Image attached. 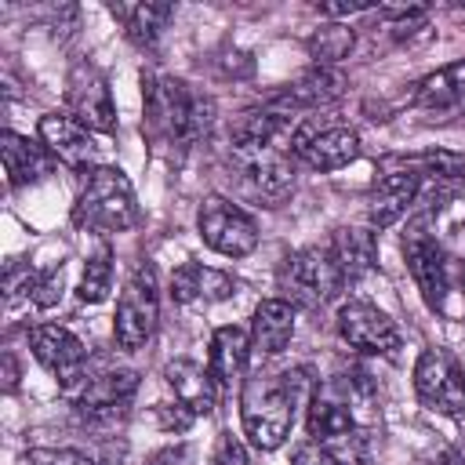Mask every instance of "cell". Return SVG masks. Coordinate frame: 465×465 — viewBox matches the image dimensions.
<instances>
[{"mask_svg": "<svg viewBox=\"0 0 465 465\" xmlns=\"http://www.w3.org/2000/svg\"><path fill=\"white\" fill-rule=\"evenodd\" d=\"M142 98H145L142 124L153 142H171L189 149L193 142L207 138L214 120V102L207 94L185 91V84L167 73H142Z\"/></svg>", "mask_w": 465, "mask_h": 465, "instance_id": "6da1fadb", "label": "cell"}, {"mask_svg": "<svg viewBox=\"0 0 465 465\" xmlns=\"http://www.w3.org/2000/svg\"><path fill=\"white\" fill-rule=\"evenodd\" d=\"M302 374L287 371V374H272V371H258L254 378L243 381L240 389V421L247 440L258 450H276L294 425V407H298V381Z\"/></svg>", "mask_w": 465, "mask_h": 465, "instance_id": "7a4b0ae2", "label": "cell"}, {"mask_svg": "<svg viewBox=\"0 0 465 465\" xmlns=\"http://www.w3.org/2000/svg\"><path fill=\"white\" fill-rule=\"evenodd\" d=\"M73 222L91 232H127L138 222V203L120 167H94L73 203Z\"/></svg>", "mask_w": 465, "mask_h": 465, "instance_id": "3957f363", "label": "cell"}, {"mask_svg": "<svg viewBox=\"0 0 465 465\" xmlns=\"http://www.w3.org/2000/svg\"><path fill=\"white\" fill-rule=\"evenodd\" d=\"M280 291L287 294L283 302L291 305H302V309H316V305H327L341 287L345 280L338 276L327 247H302L294 254H287L280 262Z\"/></svg>", "mask_w": 465, "mask_h": 465, "instance_id": "277c9868", "label": "cell"}, {"mask_svg": "<svg viewBox=\"0 0 465 465\" xmlns=\"http://www.w3.org/2000/svg\"><path fill=\"white\" fill-rule=\"evenodd\" d=\"M160 320V294H156V272L149 262H138L120 291L116 302V323H113V338L124 352L142 349Z\"/></svg>", "mask_w": 465, "mask_h": 465, "instance_id": "5b68a950", "label": "cell"}, {"mask_svg": "<svg viewBox=\"0 0 465 465\" xmlns=\"http://www.w3.org/2000/svg\"><path fill=\"white\" fill-rule=\"evenodd\" d=\"M309 436L323 443L341 465H363L367 461V432L349 418V411L334 396H312L309 403Z\"/></svg>", "mask_w": 465, "mask_h": 465, "instance_id": "8992f818", "label": "cell"}, {"mask_svg": "<svg viewBox=\"0 0 465 465\" xmlns=\"http://www.w3.org/2000/svg\"><path fill=\"white\" fill-rule=\"evenodd\" d=\"M414 392L429 411L461 414L465 411V371L447 349H421L414 363Z\"/></svg>", "mask_w": 465, "mask_h": 465, "instance_id": "52a82bcc", "label": "cell"}, {"mask_svg": "<svg viewBox=\"0 0 465 465\" xmlns=\"http://www.w3.org/2000/svg\"><path fill=\"white\" fill-rule=\"evenodd\" d=\"M196 225H200L203 243L211 251L225 254V258H247L258 247V225H254V218L243 207H236V203H229L222 196H207L203 200Z\"/></svg>", "mask_w": 465, "mask_h": 465, "instance_id": "ba28073f", "label": "cell"}, {"mask_svg": "<svg viewBox=\"0 0 465 465\" xmlns=\"http://www.w3.org/2000/svg\"><path fill=\"white\" fill-rule=\"evenodd\" d=\"M240 178L254 200L265 207H280L294 189V167L283 149H232Z\"/></svg>", "mask_w": 465, "mask_h": 465, "instance_id": "9c48e42d", "label": "cell"}, {"mask_svg": "<svg viewBox=\"0 0 465 465\" xmlns=\"http://www.w3.org/2000/svg\"><path fill=\"white\" fill-rule=\"evenodd\" d=\"M338 334L345 338V345L374 356H385L400 345V327L389 320V312L363 298H352L338 309Z\"/></svg>", "mask_w": 465, "mask_h": 465, "instance_id": "30bf717a", "label": "cell"}, {"mask_svg": "<svg viewBox=\"0 0 465 465\" xmlns=\"http://www.w3.org/2000/svg\"><path fill=\"white\" fill-rule=\"evenodd\" d=\"M65 98H69V113L73 120H80L87 131H116V105H113V94H109V84L105 76L94 69V65H73L69 73V84H65Z\"/></svg>", "mask_w": 465, "mask_h": 465, "instance_id": "8fae6325", "label": "cell"}, {"mask_svg": "<svg viewBox=\"0 0 465 465\" xmlns=\"http://www.w3.org/2000/svg\"><path fill=\"white\" fill-rule=\"evenodd\" d=\"M29 349L65 389L84 381L87 349L73 331H65L58 323H36V327H29Z\"/></svg>", "mask_w": 465, "mask_h": 465, "instance_id": "7c38bea8", "label": "cell"}, {"mask_svg": "<svg viewBox=\"0 0 465 465\" xmlns=\"http://www.w3.org/2000/svg\"><path fill=\"white\" fill-rule=\"evenodd\" d=\"M291 149L312 171H338V167H345L360 156V138H356V131L338 127V124H331V127L305 124V127L294 131Z\"/></svg>", "mask_w": 465, "mask_h": 465, "instance_id": "4fadbf2b", "label": "cell"}, {"mask_svg": "<svg viewBox=\"0 0 465 465\" xmlns=\"http://www.w3.org/2000/svg\"><path fill=\"white\" fill-rule=\"evenodd\" d=\"M36 131H40V145H47V153L54 160H62L65 167H76V171H87V167L94 171L98 145L80 120L62 116V113H47V116H40Z\"/></svg>", "mask_w": 465, "mask_h": 465, "instance_id": "5bb4252c", "label": "cell"}, {"mask_svg": "<svg viewBox=\"0 0 465 465\" xmlns=\"http://www.w3.org/2000/svg\"><path fill=\"white\" fill-rule=\"evenodd\" d=\"M403 258H407V269H411L425 305L429 309H443V298H447V262H443L440 243L425 229H414L403 240Z\"/></svg>", "mask_w": 465, "mask_h": 465, "instance_id": "9a60e30c", "label": "cell"}, {"mask_svg": "<svg viewBox=\"0 0 465 465\" xmlns=\"http://www.w3.org/2000/svg\"><path fill=\"white\" fill-rule=\"evenodd\" d=\"M294 120L291 113L276 109V105H265V109H247L232 120L229 127V138H232V149H280V142L294 138Z\"/></svg>", "mask_w": 465, "mask_h": 465, "instance_id": "2e32d148", "label": "cell"}, {"mask_svg": "<svg viewBox=\"0 0 465 465\" xmlns=\"http://www.w3.org/2000/svg\"><path fill=\"white\" fill-rule=\"evenodd\" d=\"M421 189V178L411 174V171H389L374 182L371 189V200H367V218H371V229H389L392 222H400L407 214V207L414 203Z\"/></svg>", "mask_w": 465, "mask_h": 465, "instance_id": "e0dca14e", "label": "cell"}, {"mask_svg": "<svg viewBox=\"0 0 465 465\" xmlns=\"http://www.w3.org/2000/svg\"><path fill=\"white\" fill-rule=\"evenodd\" d=\"M327 254L338 269V276L345 283H356L363 280L374 262H378V236L374 229H356V225H345V229H334L331 243H327Z\"/></svg>", "mask_w": 465, "mask_h": 465, "instance_id": "ac0fdd59", "label": "cell"}, {"mask_svg": "<svg viewBox=\"0 0 465 465\" xmlns=\"http://www.w3.org/2000/svg\"><path fill=\"white\" fill-rule=\"evenodd\" d=\"M414 109L432 113V120H443L447 113L465 109V58L450 62L436 73H429L418 87H414Z\"/></svg>", "mask_w": 465, "mask_h": 465, "instance_id": "d6986e66", "label": "cell"}, {"mask_svg": "<svg viewBox=\"0 0 465 465\" xmlns=\"http://www.w3.org/2000/svg\"><path fill=\"white\" fill-rule=\"evenodd\" d=\"M345 87H349V80H345V73H338L334 65H312L305 76H298L272 105L276 109H320V105H331V102H338L341 94H345Z\"/></svg>", "mask_w": 465, "mask_h": 465, "instance_id": "ffe728a7", "label": "cell"}, {"mask_svg": "<svg viewBox=\"0 0 465 465\" xmlns=\"http://www.w3.org/2000/svg\"><path fill=\"white\" fill-rule=\"evenodd\" d=\"M236 283L229 272L211 269L203 262H185L171 272V298L178 305H193V302H225L232 298Z\"/></svg>", "mask_w": 465, "mask_h": 465, "instance_id": "44dd1931", "label": "cell"}, {"mask_svg": "<svg viewBox=\"0 0 465 465\" xmlns=\"http://www.w3.org/2000/svg\"><path fill=\"white\" fill-rule=\"evenodd\" d=\"M134 392H138V374L134 371H105L98 378H84L73 392V403L84 414H113Z\"/></svg>", "mask_w": 465, "mask_h": 465, "instance_id": "7402d4cb", "label": "cell"}, {"mask_svg": "<svg viewBox=\"0 0 465 465\" xmlns=\"http://www.w3.org/2000/svg\"><path fill=\"white\" fill-rule=\"evenodd\" d=\"M0 156H4V171H7L11 189L33 185L44 174H51V167H54V156L47 153V145H36V142H29L15 131L0 134Z\"/></svg>", "mask_w": 465, "mask_h": 465, "instance_id": "603a6c76", "label": "cell"}, {"mask_svg": "<svg viewBox=\"0 0 465 465\" xmlns=\"http://www.w3.org/2000/svg\"><path fill=\"white\" fill-rule=\"evenodd\" d=\"M294 338V305L283 298H265L258 302L251 316V349L262 356H280Z\"/></svg>", "mask_w": 465, "mask_h": 465, "instance_id": "cb8c5ba5", "label": "cell"}, {"mask_svg": "<svg viewBox=\"0 0 465 465\" xmlns=\"http://www.w3.org/2000/svg\"><path fill=\"white\" fill-rule=\"evenodd\" d=\"M163 381L171 385L174 400L185 403L193 414H211L214 411L218 385H214L211 371H203L196 360H171L163 367Z\"/></svg>", "mask_w": 465, "mask_h": 465, "instance_id": "d4e9b609", "label": "cell"}, {"mask_svg": "<svg viewBox=\"0 0 465 465\" xmlns=\"http://www.w3.org/2000/svg\"><path fill=\"white\" fill-rule=\"evenodd\" d=\"M247 356H251V331H243L236 323L218 327L214 338H211V363H207L214 385H222V389L232 385L243 374Z\"/></svg>", "mask_w": 465, "mask_h": 465, "instance_id": "484cf974", "label": "cell"}, {"mask_svg": "<svg viewBox=\"0 0 465 465\" xmlns=\"http://www.w3.org/2000/svg\"><path fill=\"white\" fill-rule=\"evenodd\" d=\"M109 11H113V18L124 22L127 40L138 47H153L174 15L171 4H109Z\"/></svg>", "mask_w": 465, "mask_h": 465, "instance_id": "4316f807", "label": "cell"}, {"mask_svg": "<svg viewBox=\"0 0 465 465\" xmlns=\"http://www.w3.org/2000/svg\"><path fill=\"white\" fill-rule=\"evenodd\" d=\"M338 392H341V407L349 411V418L367 432L374 421H378V389H374V381H371V374L367 371H360V367H352V371H345V374H338Z\"/></svg>", "mask_w": 465, "mask_h": 465, "instance_id": "83f0119b", "label": "cell"}, {"mask_svg": "<svg viewBox=\"0 0 465 465\" xmlns=\"http://www.w3.org/2000/svg\"><path fill=\"white\" fill-rule=\"evenodd\" d=\"M385 163H400V171L411 174H429V178H465V153H447V149H429V153H414V156H400V160H385Z\"/></svg>", "mask_w": 465, "mask_h": 465, "instance_id": "f1b7e54d", "label": "cell"}, {"mask_svg": "<svg viewBox=\"0 0 465 465\" xmlns=\"http://www.w3.org/2000/svg\"><path fill=\"white\" fill-rule=\"evenodd\" d=\"M109 283H113V251L109 243L102 240L94 247V254H87L84 262V276H80V298L84 302H102L109 294Z\"/></svg>", "mask_w": 465, "mask_h": 465, "instance_id": "f546056e", "label": "cell"}, {"mask_svg": "<svg viewBox=\"0 0 465 465\" xmlns=\"http://www.w3.org/2000/svg\"><path fill=\"white\" fill-rule=\"evenodd\" d=\"M305 47L316 58V65H334V62H341L352 51V29H345V25H323V29H316L305 40Z\"/></svg>", "mask_w": 465, "mask_h": 465, "instance_id": "4dcf8cb0", "label": "cell"}, {"mask_svg": "<svg viewBox=\"0 0 465 465\" xmlns=\"http://www.w3.org/2000/svg\"><path fill=\"white\" fill-rule=\"evenodd\" d=\"M18 465H94V461L73 447H33L18 458Z\"/></svg>", "mask_w": 465, "mask_h": 465, "instance_id": "1f68e13d", "label": "cell"}, {"mask_svg": "<svg viewBox=\"0 0 465 465\" xmlns=\"http://www.w3.org/2000/svg\"><path fill=\"white\" fill-rule=\"evenodd\" d=\"M62 298V265L58 269H47V272H36V283H33V302L40 309L54 305Z\"/></svg>", "mask_w": 465, "mask_h": 465, "instance_id": "d6a6232c", "label": "cell"}, {"mask_svg": "<svg viewBox=\"0 0 465 465\" xmlns=\"http://www.w3.org/2000/svg\"><path fill=\"white\" fill-rule=\"evenodd\" d=\"M153 414H156V421H160L167 432H185V429L193 425V418H196V414H193L185 403H178V400H174V403H156Z\"/></svg>", "mask_w": 465, "mask_h": 465, "instance_id": "836d02e7", "label": "cell"}, {"mask_svg": "<svg viewBox=\"0 0 465 465\" xmlns=\"http://www.w3.org/2000/svg\"><path fill=\"white\" fill-rule=\"evenodd\" d=\"M207 465H247V450H243V443L232 432H222L214 440V450H211Z\"/></svg>", "mask_w": 465, "mask_h": 465, "instance_id": "e575fe53", "label": "cell"}, {"mask_svg": "<svg viewBox=\"0 0 465 465\" xmlns=\"http://www.w3.org/2000/svg\"><path fill=\"white\" fill-rule=\"evenodd\" d=\"M291 465H341L323 443H316V440H305V443H298L294 447V454H291Z\"/></svg>", "mask_w": 465, "mask_h": 465, "instance_id": "d590c367", "label": "cell"}, {"mask_svg": "<svg viewBox=\"0 0 465 465\" xmlns=\"http://www.w3.org/2000/svg\"><path fill=\"white\" fill-rule=\"evenodd\" d=\"M320 11L323 15H331V18H349V15H363V11H374V4L371 0H341V4H320Z\"/></svg>", "mask_w": 465, "mask_h": 465, "instance_id": "8d00e7d4", "label": "cell"}, {"mask_svg": "<svg viewBox=\"0 0 465 465\" xmlns=\"http://www.w3.org/2000/svg\"><path fill=\"white\" fill-rule=\"evenodd\" d=\"M4 367H7V378H4V385H7V389H15V385H18V367H15V356H11V352L4 356Z\"/></svg>", "mask_w": 465, "mask_h": 465, "instance_id": "74e56055", "label": "cell"}, {"mask_svg": "<svg viewBox=\"0 0 465 465\" xmlns=\"http://www.w3.org/2000/svg\"><path fill=\"white\" fill-rule=\"evenodd\" d=\"M149 465H182V458H178L174 450H160V454L149 458Z\"/></svg>", "mask_w": 465, "mask_h": 465, "instance_id": "f35d334b", "label": "cell"}, {"mask_svg": "<svg viewBox=\"0 0 465 465\" xmlns=\"http://www.w3.org/2000/svg\"><path fill=\"white\" fill-rule=\"evenodd\" d=\"M461 450H465V440H461Z\"/></svg>", "mask_w": 465, "mask_h": 465, "instance_id": "ab89813d", "label": "cell"}]
</instances>
